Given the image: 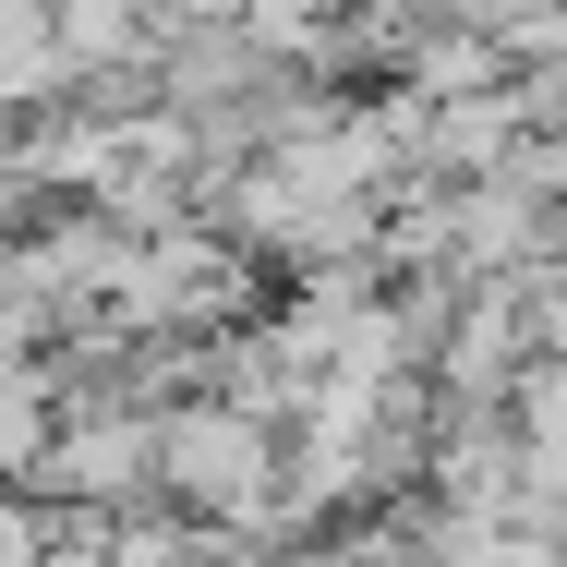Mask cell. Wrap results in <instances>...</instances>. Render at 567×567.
<instances>
[{
	"label": "cell",
	"instance_id": "6da1fadb",
	"mask_svg": "<svg viewBox=\"0 0 567 567\" xmlns=\"http://www.w3.org/2000/svg\"><path fill=\"white\" fill-rule=\"evenodd\" d=\"M157 495L182 507V519H254L266 532V495H278V423H254V411H229V399H182V411H157Z\"/></svg>",
	"mask_w": 567,
	"mask_h": 567
},
{
	"label": "cell",
	"instance_id": "7a4b0ae2",
	"mask_svg": "<svg viewBox=\"0 0 567 567\" xmlns=\"http://www.w3.org/2000/svg\"><path fill=\"white\" fill-rule=\"evenodd\" d=\"M24 495L61 507V519H121V507H145V495H157V423H145V411H73V423H49Z\"/></svg>",
	"mask_w": 567,
	"mask_h": 567
},
{
	"label": "cell",
	"instance_id": "3957f363",
	"mask_svg": "<svg viewBox=\"0 0 567 567\" xmlns=\"http://www.w3.org/2000/svg\"><path fill=\"white\" fill-rule=\"evenodd\" d=\"M206 544H218V532L182 519V507H169V519H145V507L97 519V567H206Z\"/></svg>",
	"mask_w": 567,
	"mask_h": 567
},
{
	"label": "cell",
	"instance_id": "277c9868",
	"mask_svg": "<svg viewBox=\"0 0 567 567\" xmlns=\"http://www.w3.org/2000/svg\"><path fill=\"white\" fill-rule=\"evenodd\" d=\"M49 423H61V411H49V374H12V386H0V483H24V471H37Z\"/></svg>",
	"mask_w": 567,
	"mask_h": 567
},
{
	"label": "cell",
	"instance_id": "5b68a950",
	"mask_svg": "<svg viewBox=\"0 0 567 567\" xmlns=\"http://www.w3.org/2000/svg\"><path fill=\"white\" fill-rule=\"evenodd\" d=\"M49 544H61V507H37L24 483H0V567H49Z\"/></svg>",
	"mask_w": 567,
	"mask_h": 567
}]
</instances>
